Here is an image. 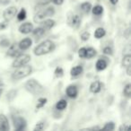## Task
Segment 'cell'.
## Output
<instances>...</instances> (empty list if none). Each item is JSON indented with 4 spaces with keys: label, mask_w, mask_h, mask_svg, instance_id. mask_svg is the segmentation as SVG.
<instances>
[{
    "label": "cell",
    "mask_w": 131,
    "mask_h": 131,
    "mask_svg": "<svg viewBox=\"0 0 131 131\" xmlns=\"http://www.w3.org/2000/svg\"><path fill=\"white\" fill-rule=\"evenodd\" d=\"M64 74V71L61 68H57L56 70H55V75H56L57 77H61Z\"/></svg>",
    "instance_id": "f1b7e54d"
},
{
    "label": "cell",
    "mask_w": 131,
    "mask_h": 131,
    "mask_svg": "<svg viewBox=\"0 0 131 131\" xmlns=\"http://www.w3.org/2000/svg\"><path fill=\"white\" fill-rule=\"evenodd\" d=\"M9 130V123L4 114H0V131Z\"/></svg>",
    "instance_id": "ba28073f"
},
{
    "label": "cell",
    "mask_w": 131,
    "mask_h": 131,
    "mask_svg": "<svg viewBox=\"0 0 131 131\" xmlns=\"http://www.w3.org/2000/svg\"><path fill=\"white\" fill-rule=\"evenodd\" d=\"M103 52H104V54H106V55H112V49L110 47H106V48H104Z\"/></svg>",
    "instance_id": "d6a6232c"
},
{
    "label": "cell",
    "mask_w": 131,
    "mask_h": 131,
    "mask_svg": "<svg viewBox=\"0 0 131 131\" xmlns=\"http://www.w3.org/2000/svg\"><path fill=\"white\" fill-rule=\"evenodd\" d=\"M32 33L34 36H36L39 38V37H41L42 35L45 33V30H44L42 27H39V28H36L34 31L32 30Z\"/></svg>",
    "instance_id": "44dd1931"
},
{
    "label": "cell",
    "mask_w": 131,
    "mask_h": 131,
    "mask_svg": "<svg viewBox=\"0 0 131 131\" xmlns=\"http://www.w3.org/2000/svg\"><path fill=\"white\" fill-rule=\"evenodd\" d=\"M31 60V57L27 54H22V55H18L16 57V58L15 59V61L13 62V68H18L21 66L26 65L28 62Z\"/></svg>",
    "instance_id": "5b68a950"
},
{
    "label": "cell",
    "mask_w": 131,
    "mask_h": 131,
    "mask_svg": "<svg viewBox=\"0 0 131 131\" xmlns=\"http://www.w3.org/2000/svg\"><path fill=\"white\" fill-rule=\"evenodd\" d=\"M25 88L29 93H32V94H40L43 92L42 85L34 79L27 81V83L25 84Z\"/></svg>",
    "instance_id": "3957f363"
},
{
    "label": "cell",
    "mask_w": 131,
    "mask_h": 131,
    "mask_svg": "<svg viewBox=\"0 0 131 131\" xmlns=\"http://www.w3.org/2000/svg\"><path fill=\"white\" fill-rule=\"evenodd\" d=\"M71 24H72V25H73V27H75V28L78 27V26L80 25V24H81V18H80V16H79V15H74L73 18H72Z\"/></svg>",
    "instance_id": "d6986e66"
},
{
    "label": "cell",
    "mask_w": 131,
    "mask_h": 131,
    "mask_svg": "<svg viewBox=\"0 0 131 131\" xmlns=\"http://www.w3.org/2000/svg\"><path fill=\"white\" fill-rule=\"evenodd\" d=\"M46 102H47V99H46V98H40L38 100V104H37V108H38V109H40V108L43 107V106L46 104Z\"/></svg>",
    "instance_id": "83f0119b"
},
{
    "label": "cell",
    "mask_w": 131,
    "mask_h": 131,
    "mask_svg": "<svg viewBox=\"0 0 131 131\" xmlns=\"http://www.w3.org/2000/svg\"><path fill=\"white\" fill-rule=\"evenodd\" d=\"M83 72V68L81 66H77L75 68L71 69V75L72 77H77V75H81Z\"/></svg>",
    "instance_id": "2e32d148"
},
{
    "label": "cell",
    "mask_w": 131,
    "mask_h": 131,
    "mask_svg": "<svg viewBox=\"0 0 131 131\" xmlns=\"http://www.w3.org/2000/svg\"><path fill=\"white\" fill-rule=\"evenodd\" d=\"M105 33H106V31L103 28H101V27L97 28L96 31H95V32H94V37L96 39H101L105 35Z\"/></svg>",
    "instance_id": "ac0fdd59"
},
{
    "label": "cell",
    "mask_w": 131,
    "mask_h": 131,
    "mask_svg": "<svg viewBox=\"0 0 131 131\" xmlns=\"http://www.w3.org/2000/svg\"><path fill=\"white\" fill-rule=\"evenodd\" d=\"M114 128H115V125L113 122H108L103 127V129H105V130H113Z\"/></svg>",
    "instance_id": "4316f807"
},
{
    "label": "cell",
    "mask_w": 131,
    "mask_h": 131,
    "mask_svg": "<svg viewBox=\"0 0 131 131\" xmlns=\"http://www.w3.org/2000/svg\"><path fill=\"white\" fill-rule=\"evenodd\" d=\"M124 94L127 97H130L131 96V84H127V85L124 88Z\"/></svg>",
    "instance_id": "484cf974"
},
{
    "label": "cell",
    "mask_w": 131,
    "mask_h": 131,
    "mask_svg": "<svg viewBox=\"0 0 131 131\" xmlns=\"http://www.w3.org/2000/svg\"><path fill=\"white\" fill-rule=\"evenodd\" d=\"M103 12V7L102 6H95L93 8V14L95 15H100Z\"/></svg>",
    "instance_id": "cb8c5ba5"
},
{
    "label": "cell",
    "mask_w": 131,
    "mask_h": 131,
    "mask_svg": "<svg viewBox=\"0 0 131 131\" xmlns=\"http://www.w3.org/2000/svg\"><path fill=\"white\" fill-rule=\"evenodd\" d=\"M78 54L80 58H85V55H86V49L85 48H81L78 51Z\"/></svg>",
    "instance_id": "4dcf8cb0"
},
{
    "label": "cell",
    "mask_w": 131,
    "mask_h": 131,
    "mask_svg": "<svg viewBox=\"0 0 131 131\" xmlns=\"http://www.w3.org/2000/svg\"><path fill=\"white\" fill-rule=\"evenodd\" d=\"M127 75H131V67H130V66L127 68Z\"/></svg>",
    "instance_id": "ab89813d"
},
{
    "label": "cell",
    "mask_w": 131,
    "mask_h": 131,
    "mask_svg": "<svg viewBox=\"0 0 131 131\" xmlns=\"http://www.w3.org/2000/svg\"><path fill=\"white\" fill-rule=\"evenodd\" d=\"M107 61L105 59H102V58H100L98 61L96 62V68L99 71H102V70H104L106 68H107Z\"/></svg>",
    "instance_id": "9a60e30c"
},
{
    "label": "cell",
    "mask_w": 131,
    "mask_h": 131,
    "mask_svg": "<svg viewBox=\"0 0 131 131\" xmlns=\"http://www.w3.org/2000/svg\"><path fill=\"white\" fill-rule=\"evenodd\" d=\"M55 14V9L54 7H48L47 9L43 10V11H40L35 15L34 17V21L36 23L40 22V21L44 20L45 18L49 16H52L53 15Z\"/></svg>",
    "instance_id": "277c9868"
},
{
    "label": "cell",
    "mask_w": 131,
    "mask_h": 131,
    "mask_svg": "<svg viewBox=\"0 0 131 131\" xmlns=\"http://www.w3.org/2000/svg\"><path fill=\"white\" fill-rule=\"evenodd\" d=\"M96 55V50L93 48H88L86 49V55H85V58H92Z\"/></svg>",
    "instance_id": "603a6c76"
},
{
    "label": "cell",
    "mask_w": 131,
    "mask_h": 131,
    "mask_svg": "<svg viewBox=\"0 0 131 131\" xmlns=\"http://www.w3.org/2000/svg\"><path fill=\"white\" fill-rule=\"evenodd\" d=\"M129 129V127L128 126H125V125H122L121 127H119V130L122 131V130H128Z\"/></svg>",
    "instance_id": "f35d334b"
},
{
    "label": "cell",
    "mask_w": 131,
    "mask_h": 131,
    "mask_svg": "<svg viewBox=\"0 0 131 131\" xmlns=\"http://www.w3.org/2000/svg\"><path fill=\"white\" fill-rule=\"evenodd\" d=\"M33 30V25L31 23H24L22 25L19 27V31L21 33H24V34H28L31 31H32Z\"/></svg>",
    "instance_id": "9c48e42d"
},
{
    "label": "cell",
    "mask_w": 131,
    "mask_h": 131,
    "mask_svg": "<svg viewBox=\"0 0 131 131\" xmlns=\"http://www.w3.org/2000/svg\"><path fill=\"white\" fill-rule=\"evenodd\" d=\"M55 49V44L51 40H45L41 42L34 49V54L36 56H42V55L48 54V53L53 51Z\"/></svg>",
    "instance_id": "6da1fadb"
},
{
    "label": "cell",
    "mask_w": 131,
    "mask_h": 131,
    "mask_svg": "<svg viewBox=\"0 0 131 131\" xmlns=\"http://www.w3.org/2000/svg\"><path fill=\"white\" fill-rule=\"evenodd\" d=\"M51 2H52V0H38L37 1L39 6H46V5H49Z\"/></svg>",
    "instance_id": "f546056e"
},
{
    "label": "cell",
    "mask_w": 131,
    "mask_h": 131,
    "mask_svg": "<svg viewBox=\"0 0 131 131\" xmlns=\"http://www.w3.org/2000/svg\"><path fill=\"white\" fill-rule=\"evenodd\" d=\"M131 65V56L130 54L125 55L123 58V60H122V66L124 68H127Z\"/></svg>",
    "instance_id": "e0dca14e"
},
{
    "label": "cell",
    "mask_w": 131,
    "mask_h": 131,
    "mask_svg": "<svg viewBox=\"0 0 131 131\" xmlns=\"http://www.w3.org/2000/svg\"><path fill=\"white\" fill-rule=\"evenodd\" d=\"M31 43H32V41H31V39H30V38H25V39H24V40H22L20 42H19L18 46H19V48H20V49L25 50V49H29V48L31 47Z\"/></svg>",
    "instance_id": "7c38bea8"
},
{
    "label": "cell",
    "mask_w": 131,
    "mask_h": 131,
    "mask_svg": "<svg viewBox=\"0 0 131 131\" xmlns=\"http://www.w3.org/2000/svg\"><path fill=\"white\" fill-rule=\"evenodd\" d=\"M66 93L70 98H75L78 94V90H77V87L75 85H69L66 90Z\"/></svg>",
    "instance_id": "8fae6325"
},
{
    "label": "cell",
    "mask_w": 131,
    "mask_h": 131,
    "mask_svg": "<svg viewBox=\"0 0 131 131\" xmlns=\"http://www.w3.org/2000/svg\"><path fill=\"white\" fill-rule=\"evenodd\" d=\"M2 92H3V89H2V88H0V95H1V93H2Z\"/></svg>",
    "instance_id": "b9f144b4"
},
{
    "label": "cell",
    "mask_w": 131,
    "mask_h": 131,
    "mask_svg": "<svg viewBox=\"0 0 131 131\" xmlns=\"http://www.w3.org/2000/svg\"><path fill=\"white\" fill-rule=\"evenodd\" d=\"M54 25H55V21L51 20V19H47V20H45V19H44V21L41 23V25H40V27H42L46 31V30L51 29V28H52Z\"/></svg>",
    "instance_id": "4fadbf2b"
},
{
    "label": "cell",
    "mask_w": 131,
    "mask_h": 131,
    "mask_svg": "<svg viewBox=\"0 0 131 131\" xmlns=\"http://www.w3.org/2000/svg\"><path fill=\"white\" fill-rule=\"evenodd\" d=\"M10 45V41L7 40V39H4L0 41V46L1 47H8Z\"/></svg>",
    "instance_id": "1f68e13d"
},
{
    "label": "cell",
    "mask_w": 131,
    "mask_h": 131,
    "mask_svg": "<svg viewBox=\"0 0 131 131\" xmlns=\"http://www.w3.org/2000/svg\"><path fill=\"white\" fill-rule=\"evenodd\" d=\"M118 0H111V4H112V5H116L117 3H118Z\"/></svg>",
    "instance_id": "60d3db41"
},
{
    "label": "cell",
    "mask_w": 131,
    "mask_h": 131,
    "mask_svg": "<svg viewBox=\"0 0 131 131\" xmlns=\"http://www.w3.org/2000/svg\"><path fill=\"white\" fill-rule=\"evenodd\" d=\"M20 53V48L18 46V43H14L13 45L10 46L9 49L7 51V55L10 57H16Z\"/></svg>",
    "instance_id": "30bf717a"
},
{
    "label": "cell",
    "mask_w": 131,
    "mask_h": 131,
    "mask_svg": "<svg viewBox=\"0 0 131 131\" xmlns=\"http://www.w3.org/2000/svg\"><path fill=\"white\" fill-rule=\"evenodd\" d=\"M64 1H65V0H52V2L54 3L55 5H58V6H59V5H62Z\"/></svg>",
    "instance_id": "74e56055"
},
{
    "label": "cell",
    "mask_w": 131,
    "mask_h": 131,
    "mask_svg": "<svg viewBox=\"0 0 131 131\" xmlns=\"http://www.w3.org/2000/svg\"><path fill=\"white\" fill-rule=\"evenodd\" d=\"M25 18H26V11L24 8H22L20 10V12L18 13V15H17V19L19 21H24Z\"/></svg>",
    "instance_id": "d4e9b609"
},
{
    "label": "cell",
    "mask_w": 131,
    "mask_h": 131,
    "mask_svg": "<svg viewBox=\"0 0 131 131\" xmlns=\"http://www.w3.org/2000/svg\"><path fill=\"white\" fill-rule=\"evenodd\" d=\"M101 88H102V84H101L100 82H98V81H96V82H93V84H91V86H90V91L93 93H97L101 91Z\"/></svg>",
    "instance_id": "5bb4252c"
},
{
    "label": "cell",
    "mask_w": 131,
    "mask_h": 131,
    "mask_svg": "<svg viewBox=\"0 0 131 131\" xmlns=\"http://www.w3.org/2000/svg\"><path fill=\"white\" fill-rule=\"evenodd\" d=\"M14 126L16 130H23L26 127V120L23 117H15L13 118Z\"/></svg>",
    "instance_id": "52a82bcc"
},
{
    "label": "cell",
    "mask_w": 131,
    "mask_h": 131,
    "mask_svg": "<svg viewBox=\"0 0 131 131\" xmlns=\"http://www.w3.org/2000/svg\"><path fill=\"white\" fill-rule=\"evenodd\" d=\"M7 26V21L6 22H3V23H0V30H3Z\"/></svg>",
    "instance_id": "8d00e7d4"
},
{
    "label": "cell",
    "mask_w": 131,
    "mask_h": 131,
    "mask_svg": "<svg viewBox=\"0 0 131 131\" xmlns=\"http://www.w3.org/2000/svg\"><path fill=\"white\" fill-rule=\"evenodd\" d=\"M11 2V0H0V6H6Z\"/></svg>",
    "instance_id": "d590c367"
},
{
    "label": "cell",
    "mask_w": 131,
    "mask_h": 131,
    "mask_svg": "<svg viewBox=\"0 0 131 131\" xmlns=\"http://www.w3.org/2000/svg\"><path fill=\"white\" fill-rule=\"evenodd\" d=\"M16 13H17V8L15 7V6H10V7L6 8L4 11L3 16H4L6 21H9V20H12V19L16 15Z\"/></svg>",
    "instance_id": "8992f818"
},
{
    "label": "cell",
    "mask_w": 131,
    "mask_h": 131,
    "mask_svg": "<svg viewBox=\"0 0 131 131\" xmlns=\"http://www.w3.org/2000/svg\"><path fill=\"white\" fill-rule=\"evenodd\" d=\"M67 105H68V103H67V102H66L65 100H60L57 102L56 108L58 110H59V111H63L64 109H66Z\"/></svg>",
    "instance_id": "ffe728a7"
},
{
    "label": "cell",
    "mask_w": 131,
    "mask_h": 131,
    "mask_svg": "<svg viewBox=\"0 0 131 131\" xmlns=\"http://www.w3.org/2000/svg\"><path fill=\"white\" fill-rule=\"evenodd\" d=\"M31 71H32V69H31V66H21V67L16 68V70L13 73V78L15 79V80L24 78V77H28L31 73Z\"/></svg>",
    "instance_id": "7a4b0ae2"
},
{
    "label": "cell",
    "mask_w": 131,
    "mask_h": 131,
    "mask_svg": "<svg viewBox=\"0 0 131 131\" xmlns=\"http://www.w3.org/2000/svg\"><path fill=\"white\" fill-rule=\"evenodd\" d=\"M89 37H90V34H89V32H87V31H85V32H84L82 35H81V38H82V40H87L88 39H89Z\"/></svg>",
    "instance_id": "836d02e7"
},
{
    "label": "cell",
    "mask_w": 131,
    "mask_h": 131,
    "mask_svg": "<svg viewBox=\"0 0 131 131\" xmlns=\"http://www.w3.org/2000/svg\"><path fill=\"white\" fill-rule=\"evenodd\" d=\"M81 9L84 13H89L90 10L92 9V5L88 2H84L81 5Z\"/></svg>",
    "instance_id": "7402d4cb"
},
{
    "label": "cell",
    "mask_w": 131,
    "mask_h": 131,
    "mask_svg": "<svg viewBox=\"0 0 131 131\" xmlns=\"http://www.w3.org/2000/svg\"><path fill=\"white\" fill-rule=\"evenodd\" d=\"M43 128H44V124L40 122V123L37 124V126H36V127L34 128V130H42Z\"/></svg>",
    "instance_id": "e575fe53"
}]
</instances>
